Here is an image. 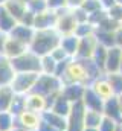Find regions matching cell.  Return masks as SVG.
Segmentation results:
<instances>
[{
	"mask_svg": "<svg viewBox=\"0 0 122 131\" xmlns=\"http://www.w3.org/2000/svg\"><path fill=\"white\" fill-rule=\"evenodd\" d=\"M105 76H107L108 82L111 84L115 95L116 96H121L122 95V73L121 72H118V73H107Z\"/></svg>",
	"mask_w": 122,
	"mask_h": 131,
	"instance_id": "obj_31",
	"label": "cell"
},
{
	"mask_svg": "<svg viewBox=\"0 0 122 131\" xmlns=\"http://www.w3.org/2000/svg\"><path fill=\"white\" fill-rule=\"evenodd\" d=\"M118 3H121V5H122V0H118Z\"/></svg>",
	"mask_w": 122,
	"mask_h": 131,
	"instance_id": "obj_54",
	"label": "cell"
},
{
	"mask_svg": "<svg viewBox=\"0 0 122 131\" xmlns=\"http://www.w3.org/2000/svg\"><path fill=\"white\" fill-rule=\"evenodd\" d=\"M58 63L52 58V55L41 57V73L43 75H55Z\"/></svg>",
	"mask_w": 122,
	"mask_h": 131,
	"instance_id": "obj_29",
	"label": "cell"
},
{
	"mask_svg": "<svg viewBox=\"0 0 122 131\" xmlns=\"http://www.w3.org/2000/svg\"><path fill=\"white\" fill-rule=\"evenodd\" d=\"M121 28H122V23H121Z\"/></svg>",
	"mask_w": 122,
	"mask_h": 131,
	"instance_id": "obj_56",
	"label": "cell"
},
{
	"mask_svg": "<svg viewBox=\"0 0 122 131\" xmlns=\"http://www.w3.org/2000/svg\"><path fill=\"white\" fill-rule=\"evenodd\" d=\"M121 28V23L119 21H116V20H113V18H110V17H107L98 28H96V31H104V32H116L118 29Z\"/></svg>",
	"mask_w": 122,
	"mask_h": 131,
	"instance_id": "obj_33",
	"label": "cell"
},
{
	"mask_svg": "<svg viewBox=\"0 0 122 131\" xmlns=\"http://www.w3.org/2000/svg\"><path fill=\"white\" fill-rule=\"evenodd\" d=\"M90 87L93 89V92L102 99V101H107V99H111L113 96H116L115 92H113V87H111V84L108 82V79H107L105 75L96 78V79L90 84Z\"/></svg>",
	"mask_w": 122,
	"mask_h": 131,
	"instance_id": "obj_11",
	"label": "cell"
},
{
	"mask_svg": "<svg viewBox=\"0 0 122 131\" xmlns=\"http://www.w3.org/2000/svg\"><path fill=\"white\" fill-rule=\"evenodd\" d=\"M104 102H105V101H102V99L93 92V89H91L90 85H87V89H86V92H84V98H83V104H84L86 110L101 111V113H102V110H104Z\"/></svg>",
	"mask_w": 122,
	"mask_h": 131,
	"instance_id": "obj_15",
	"label": "cell"
},
{
	"mask_svg": "<svg viewBox=\"0 0 122 131\" xmlns=\"http://www.w3.org/2000/svg\"><path fill=\"white\" fill-rule=\"evenodd\" d=\"M121 63H122V49L118 47V46L110 47L107 50V60H105L104 75L121 72Z\"/></svg>",
	"mask_w": 122,
	"mask_h": 131,
	"instance_id": "obj_10",
	"label": "cell"
},
{
	"mask_svg": "<svg viewBox=\"0 0 122 131\" xmlns=\"http://www.w3.org/2000/svg\"><path fill=\"white\" fill-rule=\"evenodd\" d=\"M22 2H25V3H28V2H29V0H22Z\"/></svg>",
	"mask_w": 122,
	"mask_h": 131,
	"instance_id": "obj_53",
	"label": "cell"
},
{
	"mask_svg": "<svg viewBox=\"0 0 122 131\" xmlns=\"http://www.w3.org/2000/svg\"><path fill=\"white\" fill-rule=\"evenodd\" d=\"M15 127V116L9 111H0V131H11Z\"/></svg>",
	"mask_w": 122,
	"mask_h": 131,
	"instance_id": "obj_30",
	"label": "cell"
},
{
	"mask_svg": "<svg viewBox=\"0 0 122 131\" xmlns=\"http://www.w3.org/2000/svg\"><path fill=\"white\" fill-rule=\"evenodd\" d=\"M98 47V40L95 37V34L87 35L79 38V46H78V53L75 58H81V60H91L95 50Z\"/></svg>",
	"mask_w": 122,
	"mask_h": 131,
	"instance_id": "obj_9",
	"label": "cell"
},
{
	"mask_svg": "<svg viewBox=\"0 0 122 131\" xmlns=\"http://www.w3.org/2000/svg\"><path fill=\"white\" fill-rule=\"evenodd\" d=\"M9 35L0 31V55H3V50H5V46H6V41H8Z\"/></svg>",
	"mask_w": 122,
	"mask_h": 131,
	"instance_id": "obj_43",
	"label": "cell"
},
{
	"mask_svg": "<svg viewBox=\"0 0 122 131\" xmlns=\"http://www.w3.org/2000/svg\"><path fill=\"white\" fill-rule=\"evenodd\" d=\"M118 98H119V104H121V110H122V95L121 96H118Z\"/></svg>",
	"mask_w": 122,
	"mask_h": 131,
	"instance_id": "obj_51",
	"label": "cell"
},
{
	"mask_svg": "<svg viewBox=\"0 0 122 131\" xmlns=\"http://www.w3.org/2000/svg\"><path fill=\"white\" fill-rule=\"evenodd\" d=\"M107 47H104V46H101V44H98V47H96V50H95V53H93V57H91V61L96 64V67L104 73V69H105V60H107Z\"/></svg>",
	"mask_w": 122,
	"mask_h": 131,
	"instance_id": "obj_27",
	"label": "cell"
},
{
	"mask_svg": "<svg viewBox=\"0 0 122 131\" xmlns=\"http://www.w3.org/2000/svg\"><path fill=\"white\" fill-rule=\"evenodd\" d=\"M40 125H41V114L26 110L20 116L15 117V127L14 128H25L28 131H38Z\"/></svg>",
	"mask_w": 122,
	"mask_h": 131,
	"instance_id": "obj_7",
	"label": "cell"
},
{
	"mask_svg": "<svg viewBox=\"0 0 122 131\" xmlns=\"http://www.w3.org/2000/svg\"><path fill=\"white\" fill-rule=\"evenodd\" d=\"M69 2V8H78L84 3V0H67Z\"/></svg>",
	"mask_w": 122,
	"mask_h": 131,
	"instance_id": "obj_47",
	"label": "cell"
},
{
	"mask_svg": "<svg viewBox=\"0 0 122 131\" xmlns=\"http://www.w3.org/2000/svg\"><path fill=\"white\" fill-rule=\"evenodd\" d=\"M18 23H22V25H25V26H30V28H34V23H35V14H32L30 11H26L25 15L22 17V20H20Z\"/></svg>",
	"mask_w": 122,
	"mask_h": 131,
	"instance_id": "obj_42",
	"label": "cell"
},
{
	"mask_svg": "<svg viewBox=\"0 0 122 131\" xmlns=\"http://www.w3.org/2000/svg\"><path fill=\"white\" fill-rule=\"evenodd\" d=\"M26 95H15V98L12 101V105H11V110L9 113L12 116H20L23 111H26Z\"/></svg>",
	"mask_w": 122,
	"mask_h": 131,
	"instance_id": "obj_28",
	"label": "cell"
},
{
	"mask_svg": "<svg viewBox=\"0 0 122 131\" xmlns=\"http://www.w3.org/2000/svg\"><path fill=\"white\" fill-rule=\"evenodd\" d=\"M57 14H58V21H57L55 29L58 31L61 37L75 34L78 21H76V18L73 15V9L72 8H64V9L57 11Z\"/></svg>",
	"mask_w": 122,
	"mask_h": 131,
	"instance_id": "obj_4",
	"label": "cell"
},
{
	"mask_svg": "<svg viewBox=\"0 0 122 131\" xmlns=\"http://www.w3.org/2000/svg\"><path fill=\"white\" fill-rule=\"evenodd\" d=\"M26 108L29 111H35V113H43L47 110V99L43 95H38L35 92H30L29 95H26Z\"/></svg>",
	"mask_w": 122,
	"mask_h": 131,
	"instance_id": "obj_17",
	"label": "cell"
},
{
	"mask_svg": "<svg viewBox=\"0 0 122 131\" xmlns=\"http://www.w3.org/2000/svg\"><path fill=\"white\" fill-rule=\"evenodd\" d=\"M26 50H29V46L23 44L22 41L18 40H14V38H8L6 41V46H5V50H3V57L9 58V60H14L20 55H23Z\"/></svg>",
	"mask_w": 122,
	"mask_h": 131,
	"instance_id": "obj_14",
	"label": "cell"
},
{
	"mask_svg": "<svg viewBox=\"0 0 122 131\" xmlns=\"http://www.w3.org/2000/svg\"><path fill=\"white\" fill-rule=\"evenodd\" d=\"M87 85H81V84H69V85H63L61 95L66 99H69L72 104L79 102L84 98V92H86Z\"/></svg>",
	"mask_w": 122,
	"mask_h": 131,
	"instance_id": "obj_18",
	"label": "cell"
},
{
	"mask_svg": "<svg viewBox=\"0 0 122 131\" xmlns=\"http://www.w3.org/2000/svg\"><path fill=\"white\" fill-rule=\"evenodd\" d=\"M26 6H28V11H30L35 15H38V14H41V12L49 9L47 0H29L26 3Z\"/></svg>",
	"mask_w": 122,
	"mask_h": 131,
	"instance_id": "obj_32",
	"label": "cell"
},
{
	"mask_svg": "<svg viewBox=\"0 0 122 131\" xmlns=\"http://www.w3.org/2000/svg\"><path fill=\"white\" fill-rule=\"evenodd\" d=\"M115 34L116 32H104V31H95V37L98 40V44L110 49L113 46H116V40H115Z\"/></svg>",
	"mask_w": 122,
	"mask_h": 131,
	"instance_id": "obj_26",
	"label": "cell"
},
{
	"mask_svg": "<svg viewBox=\"0 0 122 131\" xmlns=\"http://www.w3.org/2000/svg\"><path fill=\"white\" fill-rule=\"evenodd\" d=\"M102 113H104L105 117H110L115 122H118L119 125H122V110H121V104H119L118 96H113L111 99H107L104 102Z\"/></svg>",
	"mask_w": 122,
	"mask_h": 131,
	"instance_id": "obj_13",
	"label": "cell"
},
{
	"mask_svg": "<svg viewBox=\"0 0 122 131\" xmlns=\"http://www.w3.org/2000/svg\"><path fill=\"white\" fill-rule=\"evenodd\" d=\"M52 58L57 61V63H61V61H67V60H70V57L67 55V52L61 47V46H58L55 50H52Z\"/></svg>",
	"mask_w": 122,
	"mask_h": 131,
	"instance_id": "obj_39",
	"label": "cell"
},
{
	"mask_svg": "<svg viewBox=\"0 0 122 131\" xmlns=\"http://www.w3.org/2000/svg\"><path fill=\"white\" fill-rule=\"evenodd\" d=\"M34 35H35V29L30 28V26H25V25H22V23H18V25L11 31V34H9L11 38L18 40V41H22V43L26 44V46H30Z\"/></svg>",
	"mask_w": 122,
	"mask_h": 131,
	"instance_id": "obj_16",
	"label": "cell"
},
{
	"mask_svg": "<svg viewBox=\"0 0 122 131\" xmlns=\"http://www.w3.org/2000/svg\"><path fill=\"white\" fill-rule=\"evenodd\" d=\"M104 119V113L101 111H91L86 110V117H84V124L87 128H99L101 122Z\"/></svg>",
	"mask_w": 122,
	"mask_h": 131,
	"instance_id": "obj_25",
	"label": "cell"
},
{
	"mask_svg": "<svg viewBox=\"0 0 122 131\" xmlns=\"http://www.w3.org/2000/svg\"><path fill=\"white\" fill-rule=\"evenodd\" d=\"M107 12H108V17H110V18H113V20H116V21L122 23V5L121 3L113 5Z\"/></svg>",
	"mask_w": 122,
	"mask_h": 131,
	"instance_id": "obj_38",
	"label": "cell"
},
{
	"mask_svg": "<svg viewBox=\"0 0 122 131\" xmlns=\"http://www.w3.org/2000/svg\"><path fill=\"white\" fill-rule=\"evenodd\" d=\"M116 131H122V125H121V127H119V128H118Z\"/></svg>",
	"mask_w": 122,
	"mask_h": 131,
	"instance_id": "obj_52",
	"label": "cell"
},
{
	"mask_svg": "<svg viewBox=\"0 0 122 131\" xmlns=\"http://www.w3.org/2000/svg\"><path fill=\"white\" fill-rule=\"evenodd\" d=\"M61 37L57 29H46V31H35L32 38L29 50L37 53L38 57L50 55L52 50H55L61 43Z\"/></svg>",
	"mask_w": 122,
	"mask_h": 131,
	"instance_id": "obj_1",
	"label": "cell"
},
{
	"mask_svg": "<svg viewBox=\"0 0 122 131\" xmlns=\"http://www.w3.org/2000/svg\"><path fill=\"white\" fill-rule=\"evenodd\" d=\"M47 5H49V9H54V11H60V9H64V8H69L67 0H47Z\"/></svg>",
	"mask_w": 122,
	"mask_h": 131,
	"instance_id": "obj_41",
	"label": "cell"
},
{
	"mask_svg": "<svg viewBox=\"0 0 122 131\" xmlns=\"http://www.w3.org/2000/svg\"><path fill=\"white\" fill-rule=\"evenodd\" d=\"M5 8H6V11H8L17 21H20L22 17L25 15V12L28 11L26 3L22 2V0H8V2L5 3Z\"/></svg>",
	"mask_w": 122,
	"mask_h": 131,
	"instance_id": "obj_20",
	"label": "cell"
},
{
	"mask_svg": "<svg viewBox=\"0 0 122 131\" xmlns=\"http://www.w3.org/2000/svg\"><path fill=\"white\" fill-rule=\"evenodd\" d=\"M14 78H15V70L12 67V61L0 55V87L11 85Z\"/></svg>",
	"mask_w": 122,
	"mask_h": 131,
	"instance_id": "obj_12",
	"label": "cell"
},
{
	"mask_svg": "<svg viewBox=\"0 0 122 131\" xmlns=\"http://www.w3.org/2000/svg\"><path fill=\"white\" fill-rule=\"evenodd\" d=\"M84 131H99V128H87V127H86Z\"/></svg>",
	"mask_w": 122,
	"mask_h": 131,
	"instance_id": "obj_48",
	"label": "cell"
},
{
	"mask_svg": "<svg viewBox=\"0 0 122 131\" xmlns=\"http://www.w3.org/2000/svg\"><path fill=\"white\" fill-rule=\"evenodd\" d=\"M121 73H122V63H121Z\"/></svg>",
	"mask_w": 122,
	"mask_h": 131,
	"instance_id": "obj_55",
	"label": "cell"
},
{
	"mask_svg": "<svg viewBox=\"0 0 122 131\" xmlns=\"http://www.w3.org/2000/svg\"><path fill=\"white\" fill-rule=\"evenodd\" d=\"M18 25V21L6 11L5 6H0V31L5 34H11V31Z\"/></svg>",
	"mask_w": 122,
	"mask_h": 131,
	"instance_id": "obj_22",
	"label": "cell"
},
{
	"mask_svg": "<svg viewBox=\"0 0 122 131\" xmlns=\"http://www.w3.org/2000/svg\"><path fill=\"white\" fill-rule=\"evenodd\" d=\"M11 131H28V130H25V128H14V130H11Z\"/></svg>",
	"mask_w": 122,
	"mask_h": 131,
	"instance_id": "obj_49",
	"label": "cell"
},
{
	"mask_svg": "<svg viewBox=\"0 0 122 131\" xmlns=\"http://www.w3.org/2000/svg\"><path fill=\"white\" fill-rule=\"evenodd\" d=\"M108 17V12H107V9H99V11H96V12H93L89 15V21H90L91 25L95 26V28H98L105 18Z\"/></svg>",
	"mask_w": 122,
	"mask_h": 131,
	"instance_id": "obj_35",
	"label": "cell"
},
{
	"mask_svg": "<svg viewBox=\"0 0 122 131\" xmlns=\"http://www.w3.org/2000/svg\"><path fill=\"white\" fill-rule=\"evenodd\" d=\"M115 40H116V46L122 49V28H119L115 34Z\"/></svg>",
	"mask_w": 122,
	"mask_h": 131,
	"instance_id": "obj_45",
	"label": "cell"
},
{
	"mask_svg": "<svg viewBox=\"0 0 122 131\" xmlns=\"http://www.w3.org/2000/svg\"><path fill=\"white\" fill-rule=\"evenodd\" d=\"M58 21V14L54 9H47L38 15H35L34 29L35 31H46V29H55Z\"/></svg>",
	"mask_w": 122,
	"mask_h": 131,
	"instance_id": "obj_8",
	"label": "cell"
},
{
	"mask_svg": "<svg viewBox=\"0 0 122 131\" xmlns=\"http://www.w3.org/2000/svg\"><path fill=\"white\" fill-rule=\"evenodd\" d=\"M11 61L15 73H41V57H38L32 50H26L23 55Z\"/></svg>",
	"mask_w": 122,
	"mask_h": 131,
	"instance_id": "obj_2",
	"label": "cell"
},
{
	"mask_svg": "<svg viewBox=\"0 0 122 131\" xmlns=\"http://www.w3.org/2000/svg\"><path fill=\"white\" fill-rule=\"evenodd\" d=\"M60 46L66 50V52H67V55H69L70 58H75V57H76V53H78L79 38H78L75 34H72V35H66V37H63V38H61Z\"/></svg>",
	"mask_w": 122,
	"mask_h": 131,
	"instance_id": "obj_21",
	"label": "cell"
},
{
	"mask_svg": "<svg viewBox=\"0 0 122 131\" xmlns=\"http://www.w3.org/2000/svg\"><path fill=\"white\" fill-rule=\"evenodd\" d=\"M38 73H15V78L11 84L15 95H29L38 79Z\"/></svg>",
	"mask_w": 122,
	"mask_h": 131,
	"instance_id": "obj_5",
	"label": "cell"
},
{
	"mask_svg": "<svg viewBox=\"0 0 122 131\" xmlns=\"http://www.w3.org/2000/svg\"><path fill=\"white\" fill-rule=\"evenodd\" d=\"M81 8H83L89 15L93 14V12H96V11H99V9H104L99 0H84V3L81 5Z\"/></svg>",
	"mask_w": 122,
	"mask_h": 131,
	"instance_id": "obj_36",
	"label": "cell"
},
{
	"mask_svg": "<svg viewBox=\"0 0 122 131\" xmlns=\"http://www.w3.org/2000/svg\"><path fill=\"white\" fill-rule=\"evenodd\" d=\"M84 117H86V107L83 101L72 104V110L67 116V131H84L86 128Z\"/></svg>",
	"mask_w": 122,
	"mask_h": 131,
	"instance_id": "obj_6",
	"label": "cell"
},
{
	"mask_svg": "<svg viewBox=\"0 0 122 131\" xmlns=\"http://www.w3.org/2000/svg\"><path fill=\"white\" fill-rule=\"evenodd\" d=\"M8 0H0V6H5V3H6Z\"/></svg>",
	"mask_w": 122,
	"mask_h": 131,
	"instance_id": "obj_50",
	"label": "cell"
},
{
	"mask_svg": "<svg viewBox=\"0 0 122 131\" xmlns=\"http://www.w3.org/2000/svg\"><path fill=\"white\" fill-rule=\"evenodd\" d=\"M99 2H101L102 8H104V9H107V11H108L113 5H116V3H118V0H99Z\"/></svg>",
	"mask_w": 122,
	"mask_h": 131,
	"instance_id": "obj_44",
	"label": "cell"
},
{
	"mask_svg": "<svg viewBox=\"0 0 122 131\" xmlns=\"http://www.w3.org/2000/svg\"><path fill=\"white\" fill-rule=\"evenodd\" d=\"M41 121L49 124L50 127L57 128L60 131H67V117L64 116H60L57 113H54L52 110H46L41 113Z\"/></svg>",
	"mask_w": 122,
	"mask_h": 131,
	"instance_id": "obj_19",
	"label": "cell"
},
{
	"mask_svg": "<svg viewBox=\"0 0 122 131\" xmlns=\"http://www.w3.org/2000/svg\"><path fill=\"white\" fill-rule=\"evenodd\" d=\"M72 9H73V15H75V18H76L78 25H79V23H86V21H89V14H87L81 6H78V8H72Z\"/></svg>",
	"mask_w": 122,
	"mask_h": 131,
	"instance_id": "obj_40",
	"label": "cell"
},
{
	"mask_svg": "<svg viewBox=\"0 0 122 131\" xmlns=\"http://www.w3.org/2000/svg\"><path fill=\"white\" fill-rule=\"evenodd\" d=\"M61 90H63V82H61L60 78H57L55 75H43V73H40L32 92L47 98V96L61 93Z\"/></svg>",
	"mask_w": 122,
	"mask_h": 131,
	"instance_id": "obj_3",
	"label": "cell"
},
{
	"mask_svg": "<svg viewBox=\"0 0 122 131\" xmlns=\"http://www.w3.org/2000/svg\"><path fill=\"white\" fill-rule=\"evenodd\" d=\"M49 110H52L54 113H57V114H60V116L67 117L69 113H70V110H72V102H70L69 99H66L60 93V95L57 96V99L54 101V104H52V107H50Z\"/></svg>",
	"mask_w": 122,
	"mask_h": 131,
	"instance_id": "obj_23",
	"label": "cell"
},
{
	"mask_svg": "<svg viewBox=\"0 0 122 131\" xmlns=\"http://www.w3.org/2000/svg\"><path fill=\"white\" fill-rule=\"evenodd\" d=\"M38 131H60V130H57V128H54V127H50L49 124H46V122L41 121V125H40Z\"/></svg>",
	"mask_w": 122,
	"mask_h": 131,
	"instance_id": "obj_46",
	"label": "cell"
},
{
	"mask_svg": "<svg viewBox=\"0 0 122 131\" xmlns=\"http://www.w3.org/2000/svg\"><path fill=\"white\" fill-rule=\"evenodd\" d=\"M119 127H121V125H119L118 122H115L113 119L104 116V119H102V122H101V125H99V131H116Z\"/></svg>",
	"mask_w": 122,
	"mask_h": 131,
	"instance_id": "obj_37",
	"label": "cell"
},
{
	"mask_svg": "<svg viewBox=\"0 0 122 131\" xmlns=\"http://www.w3.org/2000/svg\"><path fill=\"white\" fill-rule=\"evenodd\" d=\"M14 98H15V93L11 85L0 87V111H9Z\"/></svg>",
	"mask_w": 122,
	"mask_h": 131,
	"instance_id": "obj_24",
	"label": "cell"
},
{
	"mask_svg": "<svg viewBox=\"0 0 122 131\" xmlns=\"http://www.w3.org/2000/svg\"><path fill=\"white\" fill-rule=\"evenodd\" d=\"M95 31H96V28L91 25L90 21H86V23H79V25L76 26L75 35H76L78 38H83V37H87V35L95 34Z\"/></svg>",
	"mask_w": 122,
	"mask_h": 131,
	"instance_id": "obj_34",
	"label": "cell"
}]
</instances>
